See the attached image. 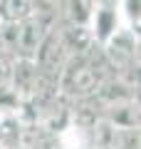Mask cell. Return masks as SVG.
Returning <instances> with one entry per match:
<instances>
[{"label": "cell", "mask_w": 141, "mask_h": 149, "mask_svg": "<svg viewBox=\"0 0 141 149\" xmlns=\"http://www.w3.org/2000/svg\"><path fill=\"white\" fill-rule=\"evenodd\" d=\"M111 65H97L94 52H87V47L79 50L77 55H69L67 65L62 67L57 77V85L64 90L67 97H77V100H89L97 95V90L102 87V82L106 80V70Z\"/></svg>", "instance_id": "6da1fadb"}, {"label": "cell", "mask_w": 141, "mask_h": 149, "mask_svg": "<svg viewBox=\"0 0 141 149\" xmlns=\"http://www.w3.org/2000/svg\"><path fill=\"white\" fill-rule=\"evenodd\" d=\"M47 30H50V25H47V20L40 15V10H37L35 15L25 17V20H20V22L3 25V32H0V35L5 40L8 50H12L20 60H35V52H37V47H40L42 37L47 35Z\"/></svg>", "instance_id": "7a4b0ae2"}, {"label": "cell", "mask_w": 141, "mask_h": 149, "mask_svg": "<svg viewBox=\"0 0 141 149\" xmlns=\"http://www.w3.org/2000/svg\"><path fill=\"white\" fill-rule=\"evenodd\" d=\"M35 13H37L35 0H0V25L20 22Z\"/></svg>", "instance_id": "3957f363"}, {"label": "cell", "mask_w": 141, "mask_h": 149, "mask_svg": "<svg viewBox=\"0 0 141 149\" xmlns=\"http://www.w3.org/2000/svg\"><path fill=\"white\" fill-rule=\"evenodd\" d=\"M97 37L99 40H106V37L111 35V32L116 30V15L111 8H102V10H97Z\"/></svg>", "instance_id": "277c9868"}, {"label": "cell", "mask_w": 141, "mask_h": 149, "mask_svg": "<svg viewBox=\"0 0 141 149\" xmlns=\"http://www.w3.org/2000/svg\"><path fill=\"white\" fill-rule=\"evenodd\" d=\"M126 15L131 17V22L139 25V0H126Z\"/></svg>", "instance_id": "5b68a950"}, {"label": "cell", "mask_w": 141, "mask_h": 149, "mask_svg": "<svg viewBox=\"0 0 141 149\" xmlns=\"http://www.w3.org/2000/svg\"><path fill=\"white\" fill-rule=\"evenodd\" d=\"M37 10H50V5H55V0H35Z\"/></svg>", "instance_id": "8992f818"}]
</instances>
